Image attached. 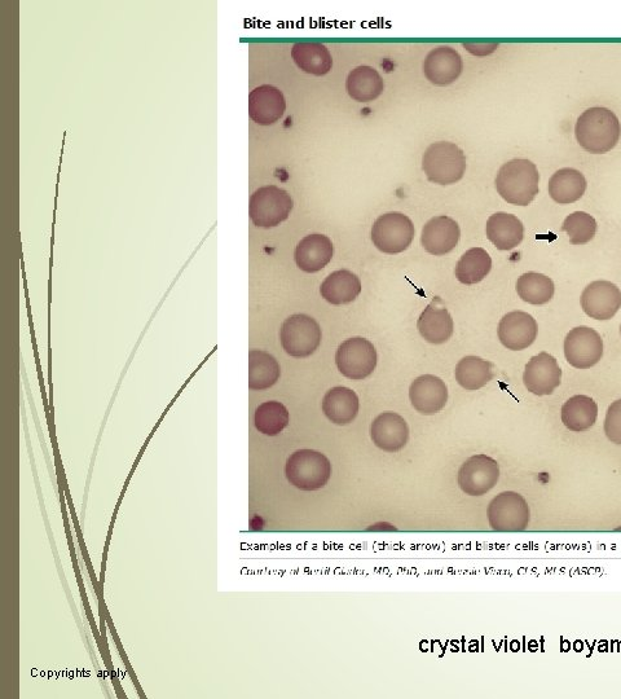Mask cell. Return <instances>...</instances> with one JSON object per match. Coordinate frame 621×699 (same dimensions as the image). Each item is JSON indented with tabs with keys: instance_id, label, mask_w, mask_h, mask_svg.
I'll use <instances>...</instances> for the list:
<instances>
[{
	"instance_id": "1",
	"label": "cell",
	"mask_w": 621,
	"mask_h": 699,
	"mask_svg": "<svg viewBox=\"0 0 621 699\" xmlns=\"http://www.w3.org/2000/svg\"><path fill=\"white\" fill-rule=\"evenodd\" d=\"M621 127L618 116L607 108H590L579 117L575 126L576 140L581 148L602 155L619 143Z\"/></svg>"
},
{
	"instance_id": "2",
	"label": "cell",
	"mask_w": 621,
	"mask_h": 699,
	"mask_svg": "<svg viewBox=\"0 0 621 699\" xmlns=\"http://www.w3.org/2000/svg\"><path fill=\"white\" fill-rule=\"evenodd\" d=\"M540 174L534 162L515 160L501 166L496 177V189L509 204L528 206L539 195Z\"/></svg>"
},
{
	"instance_id": "3",
	"label": "cell",
	"mask_w": 621,
	"mask_h": 699,
	"mask_svg": "<svg viewBox=\"0 0 621 699\" xmlns=\"http://www.w3.org/2000/svg\"><path fill=\"white\" fill-rule=\"evenodd\" d=\"M285 476L290 485L302 491H317L328 485L332 465L327 456L315 450H299L289 456Z\"/></svg>"
},
{
	"instance_id": "4",
	"label": "cell",
	"mask_w": 621,
	"mask_h": 699,
	"mask_svg": "<svg viewBox=\"0 0 621 699\" xmlns=\"http://www.w3.org/2000/svg\"><path fill=\"white\" fill-rule=\"evenodd\" d=\"M422 169L430 182L449 186L464 178L466 158L455 143H434L426 149L422 158Z\"/></svg>"
},
{
	"instance_id": "5",
	"label": "cell",
	"mask_w": 621,
	"mask_h": 699,
	"mask_svg": "<svg viewBox=\"0 0 621 699\" xmlns=\"http://www.w3.org/2000/svg\"><path fill=\"white\" fill-rule=\"evenodd\" d=\"M293 208V199L285 189L266 186L251 195L249 215L254 226L272 228L285 222Z\"/></svg>"
},
{
	"instance_id": "6",
	"label": "cell",
	"mask_w": 621,
	"mask_h": 699,
	"mask_svg": "<svg viewBox=\"0 0 621 699\" xmlns=\"http://www.w3.org/2000/svg\"><path fill=\"white\" fill-rule=\"evenodd\" d=\"M487 517L491 529L497 533H522L530 525L531 511L522 495L506 491L488 505Z\"/></svg>"
},
{
	"instance_id": "7",
	"label": "cell",
	"mask_w": 621,
	"mask_h": 699,
	"mask_svg": "<svg viewBox=\"0 0 621 699\" xmlns=\"http://www.w3.org/2000/svg\"><path fill=\"white\" fill-rule=\"evenodd\" d=\"M281 345L293 358H307L321 344V328L314 318L297 314L286 319L280 331Z\"/></svg>"
},
{
	"instance_id": "8",
	"label": "cell",
	"mask_w": 621,
	"mask_h": 699,
	"mask_svg": "<svg viewBox=\"0 0 621 699\" xmlns=\"http://www.w3.org/2000/svg\"><path fill=\"white\" fill-rule=\"evenodd\" d=\"M413 239V222L398 211L381 215L373 224L372 241L382 253H403L411 246Z\"/></svg>"
},
{
	"instance_id": "9",
	"label": "cell",
	"mask_w": 621,
	"mask_h": 699,
	"mask_svg": "<svg viewBox=\"0 0 621 699\" xmlns=\"http://www.w3.org/2000/svg\"><path fill=\"white\" fill-rule=\"evenodd\" d=\"M377 362L376 347L363 337L350 338L338 347L336 355L338 371L350 380H365L372 375Z\"/></svg>"
},
{
	"instance_id": "10",
	"label": "cell",
	"mask_w": 621,
	"mask_h": 699,
	"mask_svg": "<svg viewBox=\"0 0 621 699\" xmlns=\"http://www.w3.org/2000/svg\"><path fill=\"white\" fill-rule=\"evenodd\" d=\"M500 466L487 455H475L466 460L458 472V486L470 496H483L497 485Z\"/></svg>"
},
{
	"instance_id": "11",
	"label": "cell",
	"mask_w": 621,
	"mask_h": 699,
	"mask_svg": "<svg viewBox=\"0 0 621 699\" xmlns=\"http://www.w3.org/2000/svg\"><path fill=\"white\" fill-rule=\"evenodd\" d=\"M567 362L578 369H589L601 362L603 340L600 333L589 327L571 329L565 340Z\"/></svg>"
},
{
	"instance_id": "12",
	"label": "cell",
	"mask_w": 621,
	"mask_h": 699,
	"mask_svg": "<svg viewBox=\"0 0 621 699\" xmlns=\"http://www.w3.org/2000/svg\"><path fill=\"white\" fill-rule=\"evenodd\" d=\"M580 303L589 318L610 320L621 309V290L611 281H594L584 289Z\"/></svg>"
},
{
	"instance_id": "13",
	"label": "cell",
	"mask_w": 621,
	"mask_h": 699,
	"mask_svg": "<svg viewBox=\"0 0 621 699\" xmlns=\"http://www.w3.org/2000/svg\"><path fill=\"white\" fill-rule=\"evenodd\" d=\"M523 382L527 390L537 397L552 395L561 385L562 369L553 355L540 353L527 363Z\"/></svg>"
},
{
	"instance_id": "14",
	"label": "cell",
	"mask_w": 621,
	"mask_h": 699,
	"mask_svg": "<svg viewBox=\"0 0 621 699\" xmlns=\"http://www.w3.org/2000/svg\"><path fill=\"white\" fill-rule=\"evenodd\" d=\"M537 327L534 316L524 311H513L506 314L499 324V340L506 349L513 351L526 350L537 338Z\"/></svg>"
},
{
	"instance_id": "15",
	"label": "cell",
	"mask_w": 621,
	"mask_h": 699,
	"mask_svg": "<svg viewBox=\"0 0 621 699\" xmlns=\"http://www.w3.org/2000/svg\"><path fill=\"white\" fill-rule=\"evenodd\" d=\"M409 399L414 410L421 415H435L446 407L448 388L442 378L424 375L413 381L409 389Z\"/></svg>"
},
{
	"instance_id": "16",
	"label": "cell",
	"mask_w": 621,
	"mask_h": 699,
	"mask_svg": "<svg viewBox=\"0 0 621 699\" xmlns=\"http://www.w3.org/2000/svg\"><path fill=\"white\" fill-rule=\"evenodd\" d=\"M464 61L455 48L442 46L434 48L426 56L424 72L427 81L435 86H449L461 77Z\"/></svg>"
},
{
	"instance_id": "17",
	"label": "cell",
	"mask_w": 621,
	"mask_h": 699,
	"mask_svg": "<svg viewBox=\"0 0 621 699\" xmlns=\"http://www.w3.org/2000/svg\"><path fill=\"white\" fill-rule=\"evenodd\" d=\"M460 226L447 215L430 219L422 230L421 243L431 256H446L460 241Z\"/></svg>"
},
{
	"instance_id": "18",
	"label": "cell",
	"mask_w": 621,
	"mask_h": 699,
	"mask_svg": "<svg viewBox=\"0 0 621 699\" xmlns=\"http://www.w3.org/2000/svg\"><path fill=\"white\" fill-rule=\"evenodd\" d=\"M371 437L380 450L394 454L407 446L409 426L398 413L383 412L372 422Z\"/></svg>"
},
{
	"instance_id": "19",
	"label": "cell",
	"mask_w": 621,
	"mask_h": 699,
	"mask_svg": "<svg viewBox=\"0 0 621 699\" xmlns=\"http://www.w3.org/2000/svg\"><path fill=\"white\" fill-rule=\"evenodd\" d=\"M285 111V96L277 87L263 85L250 92L249 116L258 125H273L283 118Z\"/></svg>"
},
{
	"instance_id": "20",
	"label": "cell",
	"mask_w": 621,
	"mask_h": 699,
	"mask_svg": "<svg viewBox=\"0 0 621 699\" xmlns=\"http://www.w3.org/2000/svg\"><path fill=\"white\" fill-rule=\"evenodd\" d=\"M333 254V243L329 237L315 233L301 240L295 248L294 259L299 270L315 274L329 265Z\"/></svg>"
},
{
	"instance_id": "21",
	"label": "cell",
	"mask_w": 621,
	"mask_h": 699,
	"mask_svg": "<svg viewBox=\"0 0 621 699\" xmlns=\"http://www.w3.org/2000/svg\"><path fill=\"white\" fill-rule=\"evenodd\" d=\"M443 301L436 297L422 312L417 322L418 332L424 340L433 345L444 344L451 340L453 319Z\"/></svg>"
},
{
	"instance_id": "22",
	"label": "cell",
	"mask_w": 621,
	"mask_h": 699,
	"mask_svg": "<svg viewBox=\"0 0 621 699\" xmlns=\"http://www.w3.org/2000/svg\"><path fill=\"white\" fill-rule=\"evenodd\" d=\"M486 232L488 240L504 252L517 248L524 239L523 223L515 215L502 211L488 218Z\"/></svg>"
},
{
	"instance_id": "23",
	"label": "cell",
	"mask_w": 621,
	"mask_h": 699,
	"mask_svg": "<svg viewBox=\"0 0 621 699\" xmlns=\"http://www.w3.org/2000/svg\"><path fill=\"white\" fill-rule=\"evenodd\" d=\"M360 408L358 394L354 390L338 386L325 394L323 412L333 424L343 426L354 422Z\"/></svg>"
},
{
	"instance_id": "24",
	"label": "cell",
	"mask_w": 621,
	"mask_h": 699,
	"mask_svg": "<svg viewBox=\"0 0 621 699\" xmlns=\"http://www.w3.org/2000/svg\"><path fill=\"white\" fill-rule=\"evenodd\" d=\"M588 183L584 174L579 170L565 167L553 174L549 180L550 197L559 205L574 204L584 196Z\"/></svg>"
},
{
	"instance_id": "25",
	"label": "cell",
	"mask_w": 621,
	"mask_h": 699,
	"mask_svg": "<svg viewBox=\"0 0 621 699\" xmlns=\"http://www.w3.org/2000/svg\"><path fill=\"white\" fill-rule=\"evenodd\" d=\"M321 297L330 305H347L361 293V281L351 271L339 270L330 274L320 287Z\"/></svg>"
},
{
	"instance_id": "26",
	"label": "cell",
	"mask_w": 621,
	"mask_h": 699,
	"mask_svg": "<svg viewBox=\"0 0 621 699\" xmlns=\"http://www.w3.org/2000/svg\"><path fill=\"white\" fill-rule=\"evenodd\" d=\"M292 57L299 69L316 77L327 76L333 67L332 55H330L327 46L321 45V43H295Z\"/></svg>"
},
{
	"instance_id": "27",
	"label": "cell",
	"mask_w": 621,
	"mask_h": 699,
	"mask_svg": "<svg viewBox=\"0 0 621 699\" xmlns=\"http://www.w3.org/2000/svg\"><path fill=\"white\" fill-rule=\"evenodd\" d=\"M561 417L563 425L574 433L587 432L596 424L598 406L587 395H575L563 404Z\"/></svg>"
},
{
	"instance_id": "28",
	"label": "cell",
	"mask_w": 621,
	"mask_h": 699,
	"mask_svg": "<svg viewBox=\"0 0 621 699\" xmlns=\"http://www.w3.org/2000/svg\"><path fill=\"white\" fill-rule=\"evenodd\" d=\"M346 90L351 99L359 103H369L382 95L383 79L376 69L361 65L351 70L347 77Z\"/></svg>"
},
{
	"instance_id": "29",
	"label": "cell",
	"mask_w": 621,
	"mask_h": 699,
	"mask_svg": "<svg viewBox=\"0 0 621 699\" xmlns=\"http://www.w3.org/2000/svg\"><path fill=\"white\" fill-rule=\"evenodd\" d=\"M281 376L280 364L271 354L262 350L249 353V389L262 391L272 388Z\"/></svg>"
},
{
	"instance_id": "30",
	"label": "cell",
	"mask_w": 621,
	"mask_h": 699,
	"mask_svg": "<svg viewBox=\"0 0 621 699\" xmlns=\"http://www.w3.org/2000/svg\"><path fill=\"white\" fill-rule=\"evenodd\" d=\"M493 364L479 356H465L456 367V380L461 388L475 391L484 388L492 381Z\"/></svg>"
},
{
	"instance_id": "31",
	"label": "cell",
	"mask_w": 621,
	"mask_h": 699,
	"mask_svg": "<svg viewBox=\"0 0 621 699\" xmlns=\"http://www.w3.org/2000/svg\"><path fill=\"white\" fill-rule=\"evenodd\" d=\"M492 270V258L483 248L468 250L457 262L456 278L461 284L474 285L487 278Z\"/></svg>"
},
{
	"instance_id": "32",
	"label": "cell",
	"mask_w": 621,
	"mask_h": 699,
	"mask_svg": "<svg viewBox=\"0 0 621 699\" xmlns=\"http://www.w3.org/2000/svg\"><path fill=\"white\" fill-rule=\"evenodd\" d=\"M554 292L556 287L553 280L537 272H527L517 281L518 296L530 305H546L553 300Z\"/></svg>"
},
{
	"instance_id": "33",
	"label": "cell",
	"mask_w": 621,
	"mask_h": 699,
	"mask_svg": "<svg viewBox=\"0 0 621 699\" xmlns=\"http://www.w3.org/2000/svg\"><path fill=\"white\" fill-rule=\"evenodd\" d=\"M254 425L259 433L275 437L283 433L289 425V411L283 403L264 402L257 408L254 415Z\"/></svg>"
},
{
	"instance_id": "34",
	"label": "cell",
	"mask_w": 621,
	"mask_h": 699,
	"mask_svg": "<svg viewBox=\"0 0 621 699\" xmlns=\"http://www.w3.org/2000/svg\"><path fill=\"white\" fill-rule=\"evenodd\" d=\"M565 231L572 245H585L594 239L597 233V221L585 211H575L563 222Z\"/></svg>"
},
{
	"instance_id": "35",
	"label": "cell",
	"mask_w": 621,
	"mask_h": 699,
	"mask_svg": "<svg viewBox=\"0 0 621 699\" xmlns=\"http://www.w3.org/2000/svg\"><path fill=\"white\" fill-rule=\"evenodd\" d=\"M605 433L610 442L621 446V399L612 403L607 410Z\"/></svg>"
},
{
	"instance_id": "36",
	"label": "cell",
	"mask_w": 621,
	"mask_h": 699,
	"mask_svg": "<svg viewBox=\"0 0 621 699\" xmlns=\"http://www.w3.org/2000/svg\"><path fill=\"white\" fill-rule=\"evenodd\" d=\"M464 47L470 52V54L486 56L492 54V52H495L499 45H497V43H495V45H468V43H466Z\"/></svg>"
},
{
	"instance_id": "37",
	"label": "cell",
	"mask_w": 621,
	"mask_h": 699,
	"mask_svg": "<svg viewBox=\"0 0 621 699\" xmlns=\"http://www.w3.org/2000/svg\"><path fill=\"white\" fill-rule=\"evenodd\" d=\"M620 334H621V325H620Z\"/></svg>"
}]
</instances>
